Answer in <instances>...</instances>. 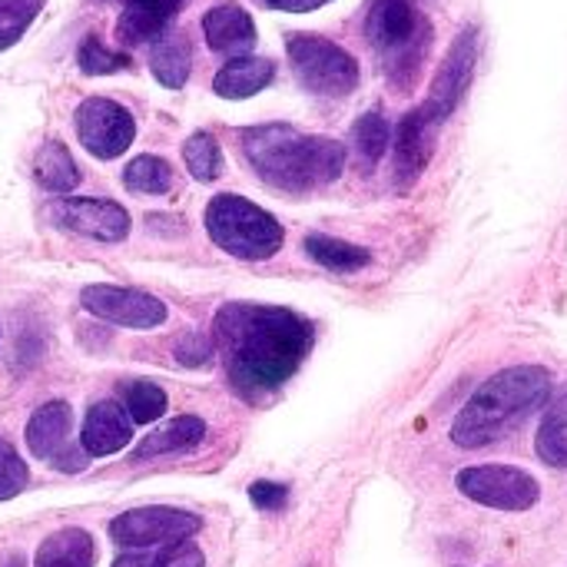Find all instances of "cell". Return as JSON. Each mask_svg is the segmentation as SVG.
I'll return each instance as SVG.
<instances>
[{"instance_id": "cb8c5ba5", "label": "cell", "mask_w": 567, "mask_h": 567, "mask_svg": "<svg viewBox=\"0 0 567 567\" xmlns=\"http://www.w3.org/2000/svg\"><path fill=\"white\" fill-rule=\"evenodd\" d=\"M538 458L551 468H561L567 472V389L551 399L548 412H545V422L538 429Z\"/></svg>"}, {"instance_id": "8d00e7d4", "label": "cell", "mask_w": 567, "mask_h": 567, "mask_svg": "<svg viewBox=\"0 0 567 567\" xmlns=\"http://www.w3.org/2000/svg\"><path fill=\"white\" fill-rule=\"evenodd\" d=\"M113 567H143V561H140V558H133V555H123V558H116V561H113Z\"/></svg>"}, {"instance_id": "52a82bcc", "label": "cell", "mask_w": 567, "mask_h": 567, "mask_svg": "<svg viewBox=\"0 0 567 567\" xmlns=\"http://www.w3.org/2000/svg\"><path fill=\"white\" fill-rule=\"evenodd\" d=\"M455 485L468 502L498 512H528L542 498V485L515 465H472L458 472Z\"/></svg>"}, {"instance_id": "ba28073f", "label": "cell", "mask_w": 567, "mask_h": 567, "mask_svg": "<svg viewBox=\"0 0 567 567\" xmlns=\"http://www.w3.org/2000/svg\"><path fill=\"white\" fill-rule=\"evenodd\" d=\"M475 63H478V30H475V27H465V30L455 37V43L449 47L445 60L439 63V73H435V80H432V90H429L425 103L415 106L429 126L442 130V123L458 110L462 96L468 93Z\"/></svg>"}, {"instance_id": "ffe728a7", "label": "cell", "mask_w": 567, "mask_h": 567, "mask_svg": "<svg viewBox=\"0 0 567 567\" xmlns=\"http://www.w3.org/2000/svg\"><path fill=\"white\" fill-rule=\"evenodd\" d=\"M96 548L83 528H60L37 548L33 567H93Z\"/></svg>"}, {"instance_id": "7402d4cb", "label": "cell", "mask_w": 567, "mask_h": 567, "mask_svg": "<svg viewBox=\"0 0 567 567\" xmlns=\"http://www.w3.org/2000/svg\"><path fill=\"white\" fill-rule=\"evenodd\" d=\"M189 66H193V50H189V37L183 33H163L150 53V70L153 76L166 86V90H179L189 80Z\"/></svg>"}, {"instance_id": "5b68a950", "label": "cell", "mask_w": 567, "mask_h": 567, "mask_svg": "<svg viewBox=\"0 0 567 567\" xmlns=\"http://www.w3.org/2000/svg\"><path fill=\"white\" fill-rule=\"evenodd\" d=\"M206 233L223 252L252 262L276 256L286 239L276 216H269L252 199L233 193L213 196V203L206 206Z\"/></svg>"}, {"instance_id": "7a4b0ae2", "label": "cell", "mask_w": 567, "mask_h": 567, "mask_svg": "<svg viewBox=\"0 0 567 567\" xmlns=\"http://www.w3.org/2000/svg\"><path fill=\"white\" fill-rule=\"evenodd\" d=\"M243 153L256 176L282 193H312L336 183L346 169V146L329 136L299 133L289 123L243 130Z\"/></svg>"}, {"instance_id": "7c38bea8", "label": "cell", "mask_w": 567, "mask_h": 567, "mask_svg": "<svg viewBox=\"0 0 567 567\" xmlns=\"http://www.w3.org/2000/svg\"><path fill=\"white\" fill-rule=\"evenodd\" d=\"M80 302L96 319L123 326V329H156L169 316L156 296L126 289V286H86L80 292Z\"/></svg>"}, {"instance_id": "5bb4252c", "label": "cell", "mask_w": 567, "mask_h": 567, "mask_svg": "<svg viewBox=\"0 0 567 567\" xmlns=\"http://www.w3.org/2000/svg\"><path fill=\"white\" fill-rule=\"evenodd\" d=\"M435 133L439 130L429 126L419 110L402 116V123H399V130L392 136V146H395V159H392L395 163V183L402 189L415 186L419 176L425 173V166H429V159L435 153Z\"/></svg>"}, {"instance_id": "ac0fdd59", "label": "cell", "mask_w": 567, "mask_h": 567, "mask_svg": "<svg viewBox=\"0 0 567 567\" xmlns=\"http://www.w3.org/2000/svg\"><path fill=\"white\" fill-rule=\"evenodd\" d=\"M276 76V63L266 56H233L213 80V90L223 100H246L256 96L259 90H266Z\"/></svg>"}, {"instance_id": "e0dca14e", "label": "cell", "mask_w": 567, "mask_h": 567, "mask_svg": "<svg viewBox=\"0 0 567 567\" xmlns=\"http://www.w3.org/2000/svg\"><path fill=\"white\" fill-rule=\"evenodd\" d=\"M179 7H183V0H123V13L116 23L120 43L136 47V43L159 40Z\"/></svg>"}, {"instance_id": "1f68e13d", "label": "cell", "mask_w": 567, "mask_h": 567, "mask_svg": "<svg viewBox=\"0 0 567 567\" xmlns=\"http://www.w3.org/2000/svg\"><path fill=\"white\" fill-rule=\"evenodd\" d=\"M213 355H216V346L206 336H183L176 342V362L186 369H203Z\"/></svg>"}, {"instance_id": "4316f807", "label": "cell", "mask_w": 567, "mask_h": 567, "mask_svg": "<svg viewBox=\"0 0 567 567\" xmlns=\"http://www.w3.org/2000/svg\"><path fill=\"white\" fill-rule=\"evenodd\" d=\"M123 183H126V189H136V193H146V196H163L173 186V169H169L166 159L143 153V156H133L126 163Z\"/></svg>"}, {"instance_id": "d6a6232c", "label": "cell", "mask_w": 567, "mask_h": 567, "mask_svg": "<svg viewBox=\"0 0 567 567\" xmlns=\"http://www.w3.org/2000/svg\"><path fill=\"white\" fill-rule=\"evenodd\" d=\"M249 498H252V505H256L259 512H279V508H286V502H289V488L279 485V482H256V485L249 488Z\"/></svg>"}, {"instance_id": "44dd1931", "label": "cell", "mask_w": 567, "mask_h": 567, "mask_svg": "<svg viewBox=\"0 0 567 567\" xmlns=\"http://www.w3.org/2000/svg\"><path fill=\"white\" fill-rule=\"evenodd\" d=\"M33 179L47 193H73L80 186V166L60 140H47L33 156Z\"/></svg>"}, {"instance_id": "83f0119b", "label": "cell", "mask_w": 567, "mask_h": 567, "mask_svg": "<svg viewBox=\"0 0 567 567\" xmlns=\"http://www.w3.org/2000/svg\"><path fill=\"white\" fill-rule=\"evenodd\" d=\"M183 159L199 183H213L223 173V150L213 133H193L183 143Z\"/></svg>"}, {"instance_id": "8fae6325", "label": "cell", "mask_w": 567, "mask_h": 567, "mask_svg": "<svg viewBox=\"0 0 567 567\" xmlns=\"http://www.w3.org/2000/svg\"><path fill=\"white\" fill-rule=\"evenodd\" d=\"M76 136L96 159H116L130 150L136 123L126 106L106 96H90L76 106Z\"/></svg>"}, {"instance_id": "4fadbf2b", "label": "cell", "mask_w": 567, "mask_h": 567, "mask_svg": "<svg viewBox=\"0 0 567 567\" xmlns=\"http://www.w3.org/2000/svg\"><path fill=\"white\" fill-rule=\"evenodd\" d=\"M50 219L60 229L96 243H120L130 233V213L113 199H56L50 206Z\"/></svg>"}, {"instance_id": "e575fe53", "label": "cell", "mask_w": 567, "mask_h": 567, "mask_svg": "<svg viewBox=\"0 0 567 567\" xmlns=\"http://www.w3.org/2000/svg\"><path fill=\"white\" fill-rule=\"evenodd\" d=\"M262 3L272 10H286V13H309V10H319L332 0H262Z\"/></svg>"}, {"instance_id": "9a60e30c", "label": "cell", "mask_w": 567, "mask_h": 567, "mask_svg": "<svg viewBox=\"0 0 567 567\" xmlns=\"http://www.w3.org/2000/svg\"><path fill=\"white\" fill-rule=\"evenodd\" d=\"M133 419L126 415V409L113 399L106 402H96L86 409V419H83V432H80V445L90 458H106V455H116L130 445L133 439Z\"/></svg>"}, {"instance_id": "836d02e7", "label": "cell", "mask_w": 567, "mask_h": 567, "mask_svg": "<svg viewBox=\"0 0 567 567\" xmlns=\"http://www.w3.org/2000/svg\"><path fill=\"white\" fill-rule=\"evenodd\" d=\"M203 551L189 542H179V545H169L153 567H203Z\"/></svg>"}, {"instance_id": "603a6c76", "label": "cell", "mask_w": 567, "mask_h": 567, "mask_svg": "<svg viewBox=\"0 0 567 567\" xmlns=\"http://www.w3.org/2000/svg\"><path fill=\"white\" fill-rule=\"evenodd\" d=\"M306 252L312 262H319L322 269L329 272H359L372 262V252L355 246V243H346V239H336V236H322V233H312L306 236Z\"/></svg>"}, {"instance_id": "f546056e", "label": "cell", "mask_w": 567, "mask_h": 567, "mask_svg": "<svg viewBox=\"0 0 567 567\" xmlns=\"http://www.w3.org/2000/svg\"><path fill=\"white\" fill-rule=\"evenodd\" d=\"M76 63L83 73L90 76H103V73H116V70H126L130 66V56L126 53H113L100 43V37H86L76 50Z\"/></svg>"}, {"instance_id": "8992f818", "label": "cell", "mask_w": 567, "mask_h": 567, "mask_svg": "<svg viewBox=\"0 0 567 567\" xmlns=\"http://www.w3.org/2000/svg\"><path fill=\"white\" fill-rule=\"evenodd\" d=\"M286 53L299 83L316 96L342 100L359 86V60L346 47L319 33H289Z\"/></svg>"}, {"instance_id": "d4e9b609", "label": "cell", "mask_w": 567, "mask_h": 567, "mask_svg": "<svg viewBox=\"0 0 567 567\" xmlns=\"http://www.w3.org/2000/svg\"><path fill=\"white\" fill-rule=\"evenodd\" d=\"M392 143V126L379 110H369L352 126V150L362 163V169H375Z\"/></svg>"}, {"instance_id": "6da1fadb", "label": "cell", "mask_w": 567, "mask_h": 567, "mask_svg": "<svg viewBox=\"0 0 567 567\" xmlns=\"http://www.w3.org/2000/svg\"><path fill=\"white\" fill-rule=\"evenodd\" d=\"M316 326L286 309L262 302H226L216 312L213 346H219L236 395L262 402L279 392L309 359Z\"/></svg>"}, {"instance_id": "f1b7e54d", "label": "cell", "mask_w": 567, "mask_h": 567, "mask_svg": "<svg viewBox=\"0 0 567 567\" xmlns=\"http://www.w3.org/2000/svg\"><path fill=\"white\" fill-rule=\"evenodd\" d=\"M43 0H0V50H10L37 20Z\"/></svg>"}, {"instance_id": "3957f363", "label": "cell", "mask_w": 567, "mask_h": 567, "mask_svg": "<svg viewBox=\"0 0 567 567\" xmlns=\"http://www.w3.org/2000/svg\"><path fill=\"white\" fill-rule=\"evenodd\" d=\"M551 395V372L542 365H518L492 375L458 412L452 442L458 449H485L508 435L518 422L538 412Z\"/></svg>"}, {"instance_id": "484cf974", "label": "cell", "mask_w": 567, "mask_h": 567, "mask_svg": "<svg viewBox=\"0 0 567 567\" xmlns=\"http://www.w3.org/2000/svg\"><path fill=\"white\" fill-rule=\"evenodd\" d=\"M120 405L133 419V425H150L166 412V392L150 379H126L120 382Z\"/></svg>"}, {"instance_id": "9c48e42d", "label": "cell", "mask_w": 567, "mask_h": 567, "mask_svg": "<svg viewBox=\"0 0 567 567\" xmlns=\"http://www.w3.org/2000/svg\"><path fill=\"white\" fill-rule=\"evenodd\" d=\"M199 528L203 522L189 512L150 505V508H133V512L116 515L110 522V538L120 548H153V545L189 542Z\"/></svg>"}, {"instance_id": "2e32d148", "label": "cell", "mask_w": 567, "mask_h": 567, "mask_svg": "<svg viewBox=\"0 0 567 567\" xmlns=\"http://www.w3.org/2000/svg\"><path fill=\"white\" fill-rule=\"evenodd\" d=\"M203 33L206 43L216 53L233 56H246L256 47V23L252 17L239 7V3H216L203 13Z\"/></svg>"}, {"instance_id": "30bf717a", "label": "cell", "mask_w": 567, "mask_h": 567, "mask_svg": "<svg viewBox=\"0 0 567 567\" xmlns=\"http://www.w3.org/2000/svg\"><path fill=\"white\" fill-rule=\"evenodd\" d=\"M27 449L40 462H47V465H53L60 472H83L86 458H90L83 452V445L73 442V409L66 402H60V399L40 405L30 415V422H27Z\"/></svg>"}, {"instance_id": "277c9868", "label": "cell", "mask_w": 567, "mask_h": 567, "mask_svg": "<svg viewBox=\"0 0 567 567\" xmlns=\"http://www.w3.org/2000/svg\"><path fill=\"white\" fill-rule=\"evenodd\" d=\"M365 37L395 90H412L432 53V20L419 0H372Z\"/></svg>"}, {"instance_id": "d6986e66", "label": "cell", "mask_w": 567, "mask_h": 567, "mask_svg": "<svg viewBox=\"0 0 567 567\" xmlns=\"http://www.w3.org/2000/svg\"><path fill=\"white\" fill-rule=\"evenodd\" d=\"M203 439H206V422H203L199 415H183V419H173V422H166L163 429L150 432V435L133 449V458H136V462H146V458H159V455L189 452V449H196Z\"/></svg>"}, {"instance_id": "d590c367", "label": "cell", "mask_w": 567, "mask_h": 567, "mask_svg": "<svg viewBox=\"0 0 567 567\" xmlns=\"http://www.w3.org/2000/svg\"><path fill=\"white\" fill-rule=\"evenodd\" d=\"M0 567H27V558L17 551H7V555H0Z\"/></svg>"}, {"instance_id": "4dcf8cb0", "label": "cell", "mask_w": 567, "mask_h": 567, "mask_svg": "<svg viewBox=\"0 0 567 567\" xmlns=\"http://www.w3.org/2000/svg\"><path fill=\"white\" fill-rule=\"evenodd\" d=\"M30 482L27 462L13 452V445L7 439H0V502L17 498Z\"/></svg>"}]
</instances>
